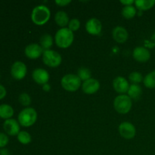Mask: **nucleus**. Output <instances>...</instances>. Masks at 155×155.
I'll list each match as a JSON object with an SVG mask.
<instances>
[{
    "mask_svg": "<svg viewBox=\"0 0 155 155\" xmlns=\"http://www.w3.org/2000/svg\"><path fill=\"white\" fill-rule=\"evenodd\" d=\"M54 21L57 25H58L61 28H64L69 24V16L64 11H59L54 15Z\"/></svg>",
    "mask_w": 155,
    "mask_h": 155,
    "instance_id": "f3484780",
    "label": "nucleus"
},
{
    "mask_svg": "<svg viewBox=\"0 0 155 155\" xmlns=\"http://www.w3.org/2000/svg\"><path fill=\"white\" fill-rule=\"evenodd\" d=\"M86 30L89 34L96 36L101 33L102 30V24L98 18H90L86 24Z\"/></svg>",
    "mask_w": 155,
    "mask_h": 155,
    "instance_id": "9b49d317",
    "label": "nucleus"
},
{
    "mask_svg": "<svg viewBox=\"0 0 155 155\" xmlns=\"http://www.w3.org/2000/svg\"><path fill=\"white\" fill-rule=\"evenodd\" d=\"M143 83L147 88L149 89L155 88V71H151L145 76L143 80Z\"/></svg>",
    "mask_w": 155,
    "mask_h": 155,
    "instance_id": "5701e85b",
    "label": "nucleus"
},
{
    "mask_svg": "<svg viewBox=\"0 0 155 155\" xmlns=\"http://www.w3.org/2000/svg\"><path fill=\"white\" fill-rule=\"evenodd\" d=\"M33 80L39 85H45L49 80V74L43 68H36L32 73Z\"/></svg>",
    "mask_w": 155,
    "mask_h": 155,
    "instance_id": "f8f14e48",
    "label": "nucleus"
},
{
    "mask_svg": "<svg viewBox=\"0 0 155 155\" xmlns=\"http://www.w3.org/2000/svg\"><path fill=\"white\" fill-rule=\"evenodd\" d=\"M129 80L133 84H138V83H141L144 80V78L141 73L138 72V71H134L130 74Z\"/></svg>",
    "mask_w": 155,
    "mask_h": 155,
    "instance_id": "a878e982",
    "label": "nucleus"
},
{
    "mask_svg": "<svg viewBox=\"0 0 155 155\" xmlns=\"http://www.w3.org/2000/svg\"><path fill=\"white\" fill-rule=\"evenodd\" d=\"M142 89L140 86L138 84H132L130 86L129 90L127 92V95L130 97L131 99L137 100L142 95Z\"/></svg>",
    "mask_w": 155,
    "mask_h": 155,
    "instance_id": "a211bd4d",
    "label": "nucleus"
},
{
    "mask_svg": "<svg viewBox=\"0 0 155 155\" xmlns=\"http://www.w3.org/2000/svg\"><path fill=\"white\" fill-rule=\"evenodd\" d=\"M61 85L64 90L74 92L78 90L82 86V81L77 74H69L64 76L61 80Z\"/></svg>",
    "mask_w": 155,
    "mask_h": 155,
    "instance_id": "20e7f679",
    "label": "nucleus"
},
{
    "mask_svg": "<svg viewBox=\"0 0 155 155\" xmlns=\"http://www.w3.org/2000/svg\"><path fill=\"white\" fill-rule=\"evenodd\" d=\"M39 45L44 51L49 50V48L53 45V37L51 36V35L48 34V33H45V34L42 35L39 39Z\"/></svg>",
    "mask_w": 155,
    "mask_h": 155,
    "instance_id": "6ab92c4d",
    "label": "nucleus"
},
{
    "mask_svg": "<svg viewBox=\"0 0 155 155\" xmlns=\"http://www.w3.org/2000/svg\"><path fill=\"white\" fill-rule=\"evenodd\" d=\"M133 106L132 99L127 95H119L114 98V107L120 114H126L130 111Z\"/></svg>",
    "mask_w": 155,
    "mask_h": 155,
    "instance_id": "39448f33",
    "label": "nucleus"
},
{
    "mask_svg": "<svg viewBox=\"0 0 155 155\" xmlns=\"http://www.w3.org/2000/svg\"><path fill=\"white\" fill-rule=\"evenodd\" d=\"M120 135L126 139H132L136 136V130L135 126L130 122H123L118 127Z\"/></svg>",
    "mask_w": 155,
    "mask_h": 155,
    "instance_id": "6e6552de",
    "label": "nucleus"
},
{
    "mask_svg": "<svg viewBox=\"0 0 155 155\" xmlns=\"http://www.w3.org/2000/svg\"><path fill=\"white\" fill-rule=\"evenodd\" d=\"M1 155H9V152L7 149H2V151H0Z\"/></svg>",
    "mask_w": 155,
    "mask_h": 155,
    "instance_id": "72a5a7b5",
    "label": "nucleus"
},
{
    "mask_svg": "<svg viewBox=\"0 0 155 155\" xmlns=\"http://www.w3.org/2000/svg\"><path fill=\"white\" fill-rule=\"evenodd\" d=\"M68 26V29H70L72 32L77 31L80 27V21L77 18H72L71 20H70Z\"/></svg>",
    "mask_w": 155,
    "mask_h": 155,
    "instance_id": "cd10ccee",
    "label": "nucleus"
},
{
    "mask_svg": "<svg viewBox=\"0 0 155 155\" xmlns=\"http://www.w3.org/2000/svg\"><path fill=\"white\" fill-rule=\"evenodd\" d=\"M77 75L78 76L79 78L81 80V81L83 82L92 78V77H91L92 74H91L90 70L85 68V67H81V68H79L78 71H77Z\"/></svg>",
    "mask_w": 155,
    "mask_h": 155,
    "instance_id": "b1692460",
    "label": "nucleus"
},
{
    "mask_svg": "<svg viewBox=\"0 0 155 155\" xmlns=\"http://www.w3.org/2000/svg\"><path fill=\"white\" fill-rule=\"evenodd\" d=\"M14 109L11 105L7 104H0V117L3 119H10L14 115Z\"/></svg>",
    "mask_w": 155,
    "mask_h": 155,
    "instance_id": "aec40b11",
    "label": "nucleus"
},
{
    "mask_svg": "<svg viewBox=\"0 0 155 155\" xmlns=\"http://www.w3.org/2000/svg\"><path fill=\"white\" fill-rule=\"evenodd\" d=\"M18 120L21 126L24 127H30L36 122L37 112L33 107H27L20 112Z\"/></svg>",
    "mask_w": 155,
    "mask_h": 155,
    "instance_id": "7ed1b4c3",
    "label": "nucleus"
},
{
    "mask_svg": "<svg viewBox=\"0 0 155 155\" xmlns=\"http://www.w3.org/2000/svg\"><path fill=\"white\" fill-rule=\"evenodd\" d=\"M133 57L138 62L144 63L149 60L151 58V53L149 50L147 49L145 47L138 46L133 50Z\"/></svg>",
    "mask_w": 155,
    "mask_h": 155,
    "instance_id": "4468645a",
    "label": "nucleus"
},
{
    "mask_svg": "<svg viewBox=\"0 0 155 155\" xmlns=\"http://www.w3.org/2000/svg\"><path fill=\"white\" fill-rule=\"evenodd\" d=\"M9 139L5 133H0V148H4L8 145Z\"/></svg>",
    "mask_w": 155,
    "mask_h": 155,
    "instance_id": "c85d7f7f",
    "label": "nucleus"
},
{
    "mask_svg": "<svg viewBox=\"0 0 155 155\" xmlns=\"http://www.w3.org/2000/svg\"><path fill=\"white\" fill-rule=\"evenodd\" d=\"M121 4L124 5V6H128V5H133V3H135V2L133 0H120Z\"/></svg>",
    "mask_w": 155,
    "mask_h": 155,
    "instance_id": "2f4dec72",
    "label": "nucleus"
},
{
    "mask_svg": "<svg viewBox=\"0 0 155 155\" xmlns=\"http://www.w3.org/2000/svg\"><path fill=\"white\" fill-rule=\"evenodd\" d=\"M27 73V68L25 64L22 61H15L11 68V74L12 77L17 80H21L25 77Z\"/></svg>",
    "mask_w": 155,
    "mask_h": 155,
    "instance_id": "0eeeda50",
    "label": "nucleus"
},
{
    "mask_svg": "<svg viewBox=\"0 0 155 155\" xmlns=\"http://www.w3.org/2000/svg\"><path fill=\"white\" fill-rule=\"evenodd\" d=\"M43 51V49L39 44L31 43L26 46L24 54L30 59H37L42 55Z\"/></svg>",
    "mask_w": 155,
    "mask_h": 155,
    "instance_id": "1a4fd4ad",
    "label": "nucleus"
},
{
    "mask_svg": "<svg viewBox=\"0 0 155 155\" xmlns=\"http://www.w3.org/2000/svg\"><path fill=\"white\" fill-rule=\"evenodd\" d=\"M6 95V89L2 84H0V99H2Z\"/></svg>",
    "mask_w": 155,
    "mask_h": 155,
    "instance_id": "7c9ffc66",
    "label": "nucleus"
},
{
    "mask_svg": "<svg viewBox=\"0 0 155 155\" xmlns=\"http://www.w3.org/2000/svg\"><path fill=\"white\" fill-rule=\"evenodd\" d=\"M18 140L23 145H27L32 141V137L27 131H21L18 135Z\"/></svg>",
    "mask_w": 155,
    "mask_h": 155,
    "instance_id": "393cba45",
    "label": "nucleus"
},
{
    "mask_svg": "<svg viewBox=\"0 0 155 155\" xmlns=\"http://www.w3.org/2000/svg\"><path fill=\"white\" fill-rule=\"evenodd\" d=\"M18 101H19V102L21 103L22 105L26 106V107H27V106H29L31 104V98H30V95H28L27 93H25V92L21 93V95H19Z\"/></svg>",
    "mask_w": 155,
    "mask_h": 155,
    "instance_id": "bb28decb",
    "label": "nucleus"
},
{
    "mask_svg": "<svg viewBox=\"0 0 155 155\" xmlns=\"http://www.w3.org/2000/svg\"><path fill=\"white\" fill-rule=\"evenodd\" d=\"M42 56L43 63L50 68H57L61 64V55L54 50H45Z\"/></svg>",
    "mask_w": 155,
    "mask_h": 155,
    "instance_id": "423d86ee",
    "label": "nucleus"
},
{
    "mask_svg": "<svg viewBox=\"0 0 155 155\" xmlns=\"http://www.w3.org/2000/svg\"><path fill=\"white\" fill-rule=\"evenodd\" d=\"M0 77H1V75H0Z\"/></svg>",
    "mask_w": 155,
    "mask_h": 155,
    "instance_id": "c9c22d12",
    "label": "nucleus"
},
{
    "mask_svg": "<svg viewBox=\"0 0 155 155\" xmlns=\"http://www.w3.org/2000/svg\"><path fill=\"white\" fill-rule=\"evenodd\" d=\"M122 15L125 19H133L136 15V8L133 5L124 6L122 9Z\"/></svg>",
    "mask_w": 155,
    "mask_h": 155,
    "instance_id": "4be33fe9",
    "label": "nucleus"
},
{
    "mask_svg": "<svg viewBox=\"0 0 155 155\" xmlns=\"http://www.w3.org/2000/svg\"><path fill=\"white\" fill-rule=\"evenodd\" d=\"M71 2V0H56L55 1L56 4H57L58 6H61V7H64V6H67Z\"/></svg>",
    "mask_w": 155,
    "mask_h": 155,
    "instance_id": "c756f323",
    "label": "nucleus"
},
{
    "mask_svg": "<svg viewBox=\"0 0 155 155\" xmlns=\"http://www.w3.org/2000/svg\"><path fill=\"white\" fill-rule=\"evenodd\" d=\"M74 32L68 29V27L59 29L54 36V42L61 48H67L71 46L74 42Z\"/></svg>",
    "mask_w": 155,
    "mask_h": 155,
    "instance_id": "f257e3e1",
    "label": "nucleus"
},
{
    "mask_svg": "<svg viewBox=\"0 0 155 155\" xmlns=\"http://www.w3.org/2000/svg\"><path fill=\"white\" fill-rule=\"evenodd\" d=\"M113 88L120 95H124L128 92L130 84L127 79L124 78V77H117L114 80Z\"/></svg>",
    "mask_w": 155,
    "mask_h": 155,
    "instance_id": "2eb2a0df",
    "label": "nucleus"
},
{
    "mask_svg": "<svg viewBox=\"0 0 155 155\" xmlns=\"http://www.w3.org/2000/svg\"><path fill=\"white\" fill-rule=\"evenodd\" d=\"M0 155H1V153H0Z\"/></svg>",
    "mask_w": 155,
    "mask_h": 155,
    "instance_id": "f704fd0d",
    "label": "nucleus"
},
{
    "mask_svg": "<svg viewBox=\"0 0 155 155\" xmlns=\"http://www.w3.org/2000/svg\"><path fill=\"white\" fill-rule=\"evenodd\" d=\"M3 129L9 136H18L20 133V124L15 119L5 120L3 123Z\"/></svg>",
    "mask_w": 155,
    "mask_h": 155,
    "instance_id": "9d476101",
    "label": "nucleus"
},
{
    "mask_svg": "<svg viewBox=\"0 0 155 155\" xmlns=\"http://www.w3.org/2000/svg\"><path fill=\"white\" fill-rule=\"evenodd\" d=\"M112 36L114 41L118 43H124L127 41L129 38V33L127 29L124 27L117 26L114 27L112 31Z\"/></svg>",
    "mask_w": 155,
    "mask_h": 155,
    "instance_id": "dca6fc26",
    "label": "nucleus"
},
{
    "mask_svg": "<svg viewBox=\"0 0 155 155\" xmlns=\"http://www.w3.org/2000/svg\"><path fill=\"white\" fill-rule=\"evenodd\" d=\"M135 5L139 10L147 11L154 5L155 0H136Z\"/></svg>",
    "mask_w": 155,
    "mask_h": 155,
    "instance_id": "412c9836",
    "label": "nucleus"
},
{
    "mask_svg": "<svg viewBox=\"0 0 155 155\" xmlns=\"http://www.w3.org/2000/svg\"><path fill=\"white\" fill-rule=\"evenodd\" d=\"M42 89H43L45 92H49V91L51 90V86H50L48 83H46V84L42 86Z\"/></svg>",
    "mask_w": 155,
    "mask_h": 155,
    "instance_id": "473e14b6",
    "label": "nucleus"
},
{
    "mask_svg": "<svg viewBox=\"0 0 155 155\" xmlns=\"http://www.w3.org/2000/svg\"><path fill=\"white\" fill-rule=\"evenodd\" d=\"M82 90L84 93L92 95L98 92L100 89V83L97 80L91 78L82 83Z\"/></svg>",
    "mask_w": 155,
    "mask_h": 155,
    "instance_id": "ddd939ff",
    "label": "nucleus"
},
{
    "mask_svg": "<svg viewBox=\"0 0 155 155\" xmlns=\"http://www.w3.org/2000/svg\"><path fill=\"white\" fill-rule=\"evenodd\" d=\"M51 12L47 6L39 5L33 9L31 13V20L36 25L42 26L46 24L50 19Z\"/></svg>",
    "mask_w": 155,
    "mask_h": 155,
    "instance_id": "f03ea898",
    "label": "nucleus"
}]
</instances>
